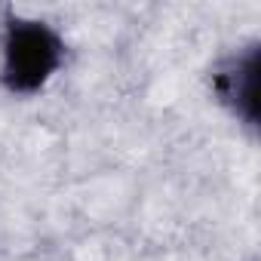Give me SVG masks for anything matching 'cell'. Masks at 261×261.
<instances>
[{"label":"cell","instance_id":"obj_1","mask_svg":"<svg viewBox=\"0 0 261 261\" xmlns=\"http://www.w3.org/2000/svg\"><path fill=\"white\" fill-rule=\"evenodd\" d=\"M68 43L62 31L37 16L4 10L0 19V89L31 98L65 68Z\"/></svg>","mask_w":261,"mask_h":261},{"label":"cell","instance_id":"obj_2","mask_svg":"<svg viewBox=\"0 0 261 261\" xmlns=\"http://www.w3.org/2000/svg\"><path fill=\"white\" fill-rule=\"evenodd\" d=\"M258 43L224 53L209 68V92L243 126H258Z\"/></svg>","mask_w":261,"mask_h":261}]
</instances>
